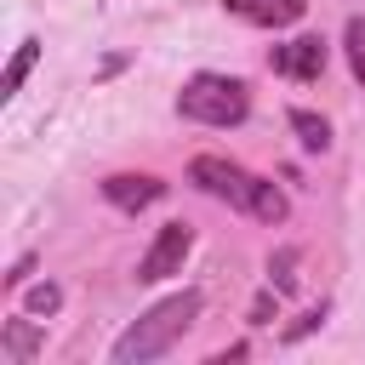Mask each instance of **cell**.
<instances>
[{
    "label": "cell",
    "mask_w": 365,
    "mask_h": 365,
    "mask_svg": "<svg viewBox=\"0 0 365 365\" xmlns=\"http://www.w3.org/2000/svg\"><path fill=\"white\" fill-rule=\"evenodd\" d=\"M188 182L205 188L211 200H228V205L245 211V217L285 222V194H279L268 177H257V171H245V165H234V160H222V154H200V160L188 165Z\"/></svg>",
    "instance_id": "1"
},
{
    "label": "cell",
    "mask_w": 365,
    "mask_h": 365,
    "mask_svg": "<svg viewBox=\"0 0 365 365\" xmlns=\"http://www.w3.org/2000/svg\"><path fill=\"white\" fill-rule=\"evenodd\" d=\"M194 314H200V291H177V297L154 302V308L108 348V359H114V365H148V359H160V354L194 325Z\"/></svg>",
    "instance_id": "2"
},
{
    "label": "cell",
    "mask_w": 365,
    "mask_h": 365,
    "mask_svg": "<svg viewBox=\"0 0 365 365\" xmlns=\"http://www.w3.org/2000/svg\"><path fill=\"white\" fill-rule=\"evenodd\" d=\"M177 114L182 120H200V125H240L251 114V91L234 74H194L177 91Z\"/></svg>",
    "instance_id": "3"
},
{
    "label": "cell",
    "mask_w": 365,
    "mask_h": 365,
    "mask_svg": "<svg viewBox=\"0 0 365 365\" xmlns=\"http://www.w3.org/2000/svg\"><path fill=\"white\" fill-rule=\"evenodd\" d=\"M188 251H194V228H188V222H165V228L154 234V245L143 251V262H137V279H143V285H154V279L177 274Z\"/></svg>",
    "instance_id": "4"
},
{
    "label": "cell",
    "mask_w": 365,
    "mask_h": 365,
    "mask_svg": "<svg viewBox=\"0 0 365 365\" xmlns=\"http://www.w3.org/2000/svg\"><path fill=\"white\" fill-rule=\"evenodd\" d=\"M268 68L285 74V80H319V74H325V40H319V34H297V40L274 46Z\"/></svg>",
    "instance_id": "5"
},
{
    "label": "cell",
    "mask_w": 365,
    "mask_h": 365,
    "mask_svg": "<svg viewBox=\"0 0 365 365\" xmlns=\"http://www.w3.org/2000/svg\"><path fill=\"white\" fill-rule=\"evenodd\" d=\"M160 194H165V182L148 177V171H114V177H103V200L120 205V211H143V205H154Z\"/></svg>",
    "instance_id": "6"
},
{
    "label": "cell",
    "mask_w": 365,
    "mask_h": 365,
    "mask_svg": "<svg viewBox=\"0 0 365 365\" xmlns=\"http://www.w3.org/2000/svg\"><path fill=\"white\" fill-rule=\"evenodd\" d=\"M222 6L234 17H245V23H257V29H285V23L302 17L308 0H222Z\"/></svg>",
    "instance_id": "7"
},
{
    "label": "cell",
    "mask_w": 365,
    "mask_h": 365,
    "mask_svg": "<svg viewBox=\"0 0 365 365\" xmlns=\"http://www.w3.org/2000/svg\"><path fill=\"white\" fill-rule=\"evenodd\" d=\"M40 342H46V336H40L34 319H6V325H0V359H6V365H29V359L40 354Z\"/></svg>",
    "instance_id": "8"
},
{
    "label": "cell",
    "mask_w": 365,
    "mask_h": 365,
    "mask_svg": "<svg viewBox=\"0 0 365 365\" xmlns=\"http://www.w3.org/2000/svg\"><path fill=\"white\" fill-rule=\"evenodd\" d=\"M291 131H297V143H302L308 154H325V148H331V125H325L319 114H308V108H291Z\"/></svg>",
    "instance_id": "9"
},
{
    "label": "cell",
    "mask_w": 365,
    "mask_h": 365,
    "mask_svg": "<svg viewBox=\"0 0 365 365\" xmlns=\"http://www.w3.org/2000/svg\"><path fill=\"white\" fill-rule=\"evenodd\" d=\"M34 57H40V40H23V46L11 51V63H6V80H0V97H17V91H23V80H29Z\"/></svg>",
    "instance_id": "10"
},
{
    "label": "cell",
    "mask_w": 365,
    "mask_h": 365,
    "mask_svg": "<svg viewBox=\"0 0 365 365\" xmlns=\"http://www.w3.org/2000/svg\"><path fill=\"white\" fill-rule=\"evenodd\" d=\"M342 51H348L354 80L365 86V17H348V29H342Z\"/></svg>",
    "instance_id": "11"
},
{
    "label": "cell",
    "mask_w": 365,
    "mask_h": 365,
    "mask_svg": "<svg viewBox=\"0 0 365 365\" xmlns=\"http://www.w3.org/2000/svg\"><path fill=\"white\" fill-rule=\"evenodd\" d=\"M23 308H29V314H57V308H63V291H57L51 279H40V285H29Z\"/></svg>",
    "instance_id": "12"
},
{
    "label": "cell",
    "mask_w": 365,
    "mask_h": 365,
    "mask_svg": "<svg viewBox=\"0 0 365 365\" xmlns=\"http://www.w3.org/2000/svg\"><path fill=\"white\" fill-rule=\"evenodd\" d=\"M268 274H274V291H291V285H297V251H291V245H285V251H274Z\"/></svg>",
    "instance_id": "13"
},
{
    "label": "cell",
    "mask_w": 365,
    "mask_h": 365,
    "mask_svg": "<svg viewBox=\"0 0 365 365\" xmlns=\"http://www.w3.org/2000/svg\"><path fill=\"white\" fill-rule=\"evenodd\" d=\"M314 325H325V302H319V308H308V314H302V319H297V325H291V331H285V336H291V342H297V336H308V331H314Z\"/></svg>",
    "instance_id": "14"
},
{
    "label": "cell",
    "mask_w": 365,
    "mask_h": 365,
    "mask_svg": "<svg viewBox=\"0 0 365 365\" xmlns=\"http://www.w3.org/2000/svg\"><path fill=\"white\" fill-rule=\"evenodd\" d=\"M268 314H274V297H268V291H262V297H257V302H251V325H268Z\"/></svg>",
    "instance_id": "15"
},
{
    "label": "cell",
    "mask_w": 365,
    "mask_h": 365,
    "mask_svg": "<svg viewBox=\"0 0 365 365\" xmlns=\"http://www.w3.org/2000/svg\"><path fill=\"white\" fill-rule=\"evenodd\" d=\"M29 268H34V257H17V262H11V274H6V285H23V279H29Z\"/></svg>",
    "instance_id": "16"
}]
</instances>
